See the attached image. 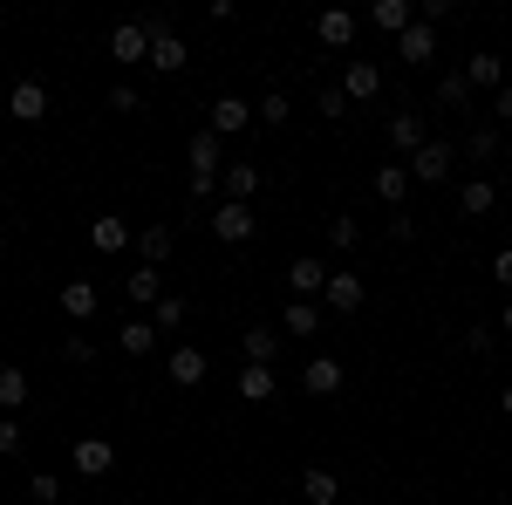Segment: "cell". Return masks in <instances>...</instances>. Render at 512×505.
Returning a JSON list of instances; mask_svg holds the SVG:
<instances>
[{
	"instance_id": "cell-1",
	"label": "cell",
	"mask_w": 512,
	"mask_h": 505,
	"mask_svg": "<svg viewBox=\"0 0 512 505\" xmlns=\"http://www.w3.org/2000/svg\"><path fill=\"white\" fill-rule=\"evenodd\" d=\"M205 226H212V239H226V246H246L260 219H253V205H233V198H226V205H212V219H205Z\"/></svg>"
},
{
	"instance_id": "cell-2",
	"label": "cell",
	"mask_w": 512,
	"mask_h": 505,
	"mask_svg": "<svg viewBox=\"0 0 512 505\" xmlns=\"http://www.w3.org/2000/svg\"><path fill=\"white\" fill-rule=\"evenodd\" d=\"M144 28H151V69H158V76H178V69H185V41L171 35V21L151 14Z\"/></svg>"
},
{
	"instance_id": "cell-3",
	"label": "cell",
	"mask_w": 512,
	"mask_h": 505,
	"mask_svg": "<svg viewBox=\"0 0 512 505\" xmlns=\"http://www.w3.org/2000/svg\"><path fill=\"white\" fill-rule=\"evenodd\" d=\"M349 103H376L383 96V69L369 62V55H349V69H342V82H335Z\"/></svg>"
},
{
	"instance_id": "cell-4",
	"label": "cell",
	"mask_w": 512,
	"mask_h": 505,
	"mask_svg": "<svg viewBox=\"0 0 512 505\" xmlns=\"http://www.w3.org/2000/svg\"><path fill=\"white\" fill-rule=\"evenodd\" d=\"M451 164H458V151H451L444 137H431L424 151L410 157V178H417V185H444V178H451Z\"/></svg>"
},
{
	"instance_id": "cell-5",
	"label": "cell",
	"mask_w": 512,
	"mask_h": 505,
	"mask_svg": "<svg viewBox=\"0 0 512 505\" xmlns=\"http://www.w3.org/2000/svg\"><path fill=\"white\" fill-rule=\"evenodd\" d=\"M110 55H117L123 69L151 62V28H144V21H123V28H110Z\"/></svg>"
},
{
	"instance_id": "cell-6",
	"label": "cell",
	"mask_w": 512,
	"mask_h": 505,
	"mask_svg": "<svg viewBox=\"0 0 512 505\" xmlns=\"http://www.w3.org/2000/svg\"><path fill=\"white\" fill-rule=\"evenodd\" d=\"M253 103H239V96H219V103H212V123H205V130H212V137H239V130H253Z\"/></svg>"
},
{
	"instance_id": "cell-7",
	"label": "cell",
	"mask_w": 512,
	"mask_h": 505,
	"mask_svg": "<svg viewBox=\"0 0 512 505\" xmlns=\"http://www.w3.org/2000/svg\"><path fill=\"white\" fill-rule=\"evenodd\" d=\"M226 137H212V130H192V144H185V157H192V178H219L226 171V151H219Z\"/></svg>"
},
{
	"instance_id": "cell-8",
	"label": "cell",
	"mask_w": 512,
	"mask_h": 505,
	"mask_svg": "<svg viewBox=\"0 0 512 505\" xmlns=\"http://www.w3.org/2000/svg\"><path fill=\"white\" fill-rule=\"evenodd\" d=\"M396 55H403V62H417V69L437 62V28H431V21H410V28L396 35Z\"/></svg>"
},
{
	"instance_id": "cell-9",
	"label": "cell",
	"mask_w": 512,
	"mask_h": 505,
	"mask_svg": "<svg viewBox=\"0 0 512 505\" xmlns=\"http://www.w3.org/2000/svg\"><path fill=\"white\" fill-rule=\"evenodd\" d=\"M164 376L178 389H192V383H205V349H192V342H178V349L164 355Z\"/></svg>"
},
{
	"instance_id": "cell-10",
	"label": "cell",
	"mask_w": 512,
	"mask_h": 505,
	"mask_svg": "<svg viewBox=\"0 0 512 505\" xmlns=\"http://www.w3.org/2000/svg\"><path fill=\"white\" fill-rule=\"evenodd\" d=\"M321 301H328L335 314H355L362 301H369V287H362L355 273H328V287H321Z\"/></svg>"
},
{
	"instance_id": "cell-11",
	"label": "cell",
	"mask_w": 512,
	"mask_h": 505,
	"mask_svg": "<svg viewBox=\"0 0 512 505\" xmlns=\"http://www.w3.org/2000/svg\"><path fill=\"white\" fill-rule=\"evenodd\" d=\"M110 465H117L110 437H76V471L82 478H110Z\"/></svg>"
},
{
	"instance_id": "cell-12",
	"label": "cell",
	"mask_w": 512,
	"mask_h": 505,
	"mask_svg": "<svg viewBox=\"0 0 512 505\" xmlns=\"http://www.w3.org/2000/svg\"><path fill=\"white\" fill-rule=\"evenodd\" d=\"M7 110H14V123H41V117H48V89H41L35 76H28V82H14Z\"/></svg>"
},
{
	"instance_id": "cell-13",
	"label": "cell",
	"mask_w": 512,
	"mask_h": 505,
	"mask_svg": "<svg viewBox=\"0 0 512 505\" xmlns=\"http://www.w3.org/2000/svg\"><path fill=\"white\" fill-rule=\"evenodd\" d=\"M390 144L403 151V164H410V157L431 144V137H424V117H417V110H396V117H390Z\"/></svg>"
},
{
	"instance_id": "cell-14",
	"label": "cell",
	"mask_w": 512,
	"mask_h": 505,
	"mask_svg": "<svg viewBox=\"0 0 512 505\" xmlns=\"http://www.w3.org/2000/svg\"><path fill=\"white\" fill-rule=\"evenodd\" d=\"M315 35H321V48H355V14L349 7H321Z\"/></svg>"
},
{
	"instance_id": "cell-15",
	"label": "cell",
	"mask_w": 512,
	"mask_h": 505,
	"mask_svg": "<svg viewBox=\"0 0 512 505\" xmlns=\"http://www.w3.org/2000/svg\"><path fill=\"white\" fill-rule=\"evenodd\" d=\"M301 389H308V396H342V362H335V355H315V362L301 369Z\"/></svg>"
},
{
	"instance_id": "cell-16",
	"label": "cell",
	"mask_w": 512,
	"mask_h": 505,
	"mask_svg": "<svg viewBox=\"0 0 512 505\" xmlns=\"http://www.w3.org/2000/svg\"><path fill=\"white\" fill-rule=\"evenodd\" d=\"M301 499L308 505H342V478H335L328 465H308L301 471Z\"/></svg>"
},
{
	"instance_id": "cell-17",
	"label": "cell",
	"mask_w": 512,
	"mask_h": 505,
	"mask_svg": "<svg viewBox=\"0 0 512 505\" xmlns=\"http://www.w3.org/2000/svg\"><path fill=\"white\" fill-rule=\"evenodd\" d=\"M117 349H123V355H151V349H158V321H144V314H123Z\"/></svg>"
},
{
	"instance_id": "cell-18",
	"label": "cell",
	"mask_w": 512,
	"mask_h": 505,
	"mask_svg": "<svg viewBox=\"0 0 512 505\" xmlns=\"http://www.w3.org/2000/svg\"><path fill=\"white\" fill-rule=\"evenodd\" d=\"M492 205H499V185H492V178H465V185H458V212H465V219H485Z\"/></svg>"
},
{
	"instance_id": "cell-19",
	"label": "cell",
	"mask_w": 512,
	"mask_h": 505,
	"mask_svg": "<svg viewBox=\"0 0 512 505\" xmlns=\"http://www.w3.org/2000/svg\"><path fill=\"white\" fill-rule=\"evenodd\" d=\"M219 192L233 198V205H246V198L260 192V164H226L219 171Z\"/></svg>"
},
{
	"instance_id": "cell-20",
	"label": "cell",
	"mask_w": 512,
	"mask_h": 505,
	"mask_svg": "<svg viewBox=\"0 0 512 505\" xmlns=\"http://www.w3.org/2000/svg\"><path fill=\"white\" fill-rule=\"evenodd\" d=\"M410 185H417V178H410V164H403V157L376 171V198H383V205H396V212H403V192H410Z\"/></svg>"
},
{
	"instance_id": "cell-21",
	"label": "cell",
	"mask_w": 512,
	"mask_h": 505,
	"mask_svg": "<svg viewBox=\"0 0 512 505\" xmlns=\"http://www.w3.org/2000/svg\"><path fill=\"white\" fill-rule=\"evenodd\" d=\"M287 287H294V301H308V294H321V287H328V267H321V260H308V253H301V260H294V267H287Z\"/></svg>"
},
{
	"instance_id": "cell-22",
	"label": "cell",
	"mask_w": 512,
	"mask_h": 505,
	"mask_svg": "<svg viewBox=\"0 0 512 505\" xmlns=\"http://www.w3.org/2000/svg\"><path fill=\"white\" fill-rule=\"evenodd\" d=\"M274 389H280V376L267 362H246V369H239V396H246V403H267Z\"/></svg>"
},
{
	"instance_id": "cell-23",
	"label": "cell",
	"mask_w": 512,
	"mask_h": 505,
	"mask_svg": "<svg viewBox=\"0 0 512 505\" xmlns=\"http://www.w3.org/2000/svg\"><path fill=\"white\" fill-rule=\"evenodd\" d=\"M280 328H287L294 342H308V335H321V308H315V301H287V314H280Z\"/></svg>"
},
{
	"instance_id": "cell-24",
	"label": "cell",
	"mask_w": 512,
	"mask_h": 505,
	"mask_svg": "<svg viewBox=\"0 0 512 505\" xmlns=\"http://www.w3.org/2000/svg\"><path fill=\"white\" fill-rule=\"evenodd\" d=\"M89 246L96 253H123L130 246V219H89Z\"/></svg>"
},
{
	"instance_id": "cell-25",
	"label": "cell",
	"mask_w": 512,
	"mask_h": 505,
	"mask_svg": "<svg viewBox=\"0 0 512 505\" xmlns=\"http://www.w3.org/2000/svg\"><path fill=\"white\" fill-rule=\"evenodd\" d=\"M369 21H376L383 35H403V28L417 21V7H410V0H376V7H369Z\"/></svg>"
},
{
	"instance_id": "cell-26",
	"label": "cell",
	"mask_w": 512,
	"mask_h": 505,
	"mask_svg": "<svg viewBox=\"0 0 512 505\" xmlns=\"http://www.w3.org/2000/svg\"><path fill=\"white\" fill-rule=\"evenodd\" d=\"M123 280H130V301H137V308H158L164 301V273L158 267H137V273H123Z\"/></svg>"
},
{
	"instance_id": "cell-27",
	"label": "cell",
	"mask_w": 512,
	"mask_h": 505,
	"mask_svg": "<svg viewBox=\"0 0 512 505\" xmlns=\"http://www.w3.org/2000/svg\"><path fill=\"white\" fill-rule=\"evenodd\" d=\"M239 349H246V362H267V369H274V355H280V328H246V335H239Z\"/></svg>"
},
{
	"instance_id": "cell-28",
	"label": "cell",
	"mask_w": 512,
	"mask_h": 505,
	"mask_svg": "<svg viewBox=\"0 0 512 505\" xmlns=\"http://www.w3.org/2000/svg\"><path fill=\"white\" fill-rule=\"evenodd\" d=\"M465 82H472V89H506V62H499V55H472V62H465Z\"/></svg>"
},
{
	"instance_id": "cell-29",
	"label": "cell",
	"mask_w": 512,
	"mask_h": 505,
	"mask_svg": "<svg viewBox=\"0 0 512 505\" xmlns=\"http://www.w3.org/2000/svg\"><path fill=\"white\" fill-rule=\"evenodd\" d=\"M62 314H69V321H89V314H96V287H89L82 273L62 287Z\"/></svg>"
},
{
	"instance_id": "cell-30",
	"label": "cell",
	"mask_w": 512,
	"mask_h": 505,
	"mask_svg": "<svg viewBox=\"0 0 512 505\" xmlns=\"http://www.w3.org/2000/svg\"><path fill=\"white\" fill-rule=\"evenodd\" d=\"M137 253H144V267H164L171 260V226H144L137 233Z\"/></svg>"
},
{
	"instance_id": "cell-31",
	"label": "cell",
	"mask_w": 512,
	"mask_h": 505,
	"mask_svg": "<svg viewBox=\"0 0 512 505\" xmlns=\"http://www.w3.org/2000/svg\"><path fill=\"white\" fill-rule=\"evenodd\" d=\"M21 403H28V376H21V369L7 362V369H0V417H14Z\"/></svg>"
},
{
	"instance_id": "cell-32",
	"label": "cell",
	"mask_w": 512,
	"mask_h": 505,
	"mask_svg": "<svg viewBox=\"0 0 512 505\" xmlns=\"http://www.w3.org/2000/svg\"><path fill=\"white\" fill-rule=\"evenodd\" d=\"M437 103H444V110H465V103H472V82H465V69L437 76Z\"/></svg>"
},
{
	"instance_id": "cell-33",
	"label": "cell",
	"mask_w": 512,
	"mask_h": 505,
	"mask_svg": "<svg viewBox=\"0 0 512 505\" xmlns=\"http://www.w3.org/2000/svg\"><path fill=\"white\" fill-rule=\"evenodd\" d=\"M355 239H362V219H355V212H342V219H328V246H342V253H355Z\"/></svg>"
},
{
	"instance_id": "cell-34",
	"label": "cell",
	"mask_w": 512,
	"mask_h": 505,
	"mask_svg": "<svg viewBox=\"0 0 512 505\" xmlns=\"http://www.w3.org/2000/svg\"><path fill=\"white\" fill-rule=\"evenodd\" d=\"M253 117H260V123H274V130H280V123L294 117V103H287V96L274 89V96H260V103H253Z\"/></svg>"
},
{
	"instance_id": "cell-35",
	"label": "cell",
	"mask_w": 512,
	"mask_h": 505,
	"mask_svg": "<svg viewBox=\"0 0 512 505\" xmlns=\"http://www.w3.org/2000/svg\"><path fill=\"white\" fill-rule=\"evenodd\" d=\"M28 499H35V505H55V499H62V478H55V471H35V478H28Z\"/></svg>"
},
{
	"instance_id": "cell-36",
	"label": "cell",
	"mask_w": 512,
	"mask_h": 505,
	"mask_svg": "<svg viewBox=\"0 0 512 505\" xmlns=\"http://www.w3.org/2000/svg\"><path fill=\"white\" fill-rule=\"evenodd\" d=\"M151 321H158V335H164V328H185V301H178V294H164L158 308H151Z\"/></svg>"
},
{
	"instance_id": "cell-37",
	"label": "cell",
	"mask_w": 512,
	"mask_h": 505,
	"mask_svg": "<svg viewBox=\"0 0 512 505\" xmlns=\"http://www.w3.org/2000/svg\"><path fill=\"white\" fill-rule=\"evenodd\" d=\"M465 151H472L478 164H492V157H499V130H492V123H485V130H472V144H465Z\"/></svg>"
},
{
	"instance_id": "cell-38",
	"label": "cell",
	"mask_w": 512,
	"mask_h": 505,
	"mask_svg": "<svg viewBox=\"0 0 512 505\" xmlns=\"http://www.w3.org/2000/svg\"><path fill=\"white\" fill-rule=\"evenodd\" d=\"M62 355H69L76 369H89V362H96V342H89V335H69V342H62Z\"/></svg>"
},
{
	"instance_id": "cell-39",
	"label": "cell",
	"mask_w": 512,
	"mask_h": 505,
	"mask_svg": "<svg viewBox=\"0 0 512 505\" xmlns=\"http://www.w3.org/2000/svg\"><path fill=\"white\" fill-rule=\"evenodd\" d=\"M390 239H396V246H410V239H417V219H410V212H390Z\"/></svg>"
},
{
	"instance_id": "cell-40",
	"label": "cell",
	"mask_w": 512,
	"mask_h": 505,
	"mask_svg": "<svg viewBox=\"0 0 512 505\" xmlns=\"http://www.w3.org/2000/svg\"><path fill=\"white\" fill-rule=\"evenodd\" d=\"M492 280L512 294V246H499V253H492Z\"/></svg>"
},
{
	"instance_id": "cell-41",
	"label": "cell",
	"mask_w": 512,
	"mask_h": 505,
	"mask_svg": "<svg viewBox=\"0 0 512 505\" xmlns=\"http://www.w3.org/2000/svg\"><path fill=\"white\" fill-rule=\"evenodd\" d=\"M110 110H123V117H137V110H144V96H137V89H110Z\"/></svg>"
},
{
	"instance_id": "cell-42",
	"label": "cell",
	"mask_w": 512,
	"mask_h": 505,
	"mask_svg": "<svg viewBox=\"0 0 512 505\" xmlns=\"http://www.w3.org/2000/svg\"><path fill=\"white\" fill-rule=\"evenodd\" d=\"M14 451H21V424H14V417H0V458H14Z\"/></svg>"
},
{
	"instance_id": "cell-43",
	"label": "cell",
	"mask_w": 512,
	"mask_h": 505,
	"mask_svg": "<svg viewBox=\"0 0 512 505\" xmlns=\"http://www.w3.org/2000/svg\"><path fill=\"white\" fill-rule=\"evenodd\" d=\"M315 110H321V117H342V110H349V96H342V89H321Z\"/></svg>"
},
{
	"instance_id": "cell-44",
	"label": "cell",
	"mask_w": 512,
	"mask_h": 505,
	"mask_svg": "<svg viewBox=\"0 0 512 505\" xmlns=\"http://www.w3.org/2000/svg\"><path fill=\"white\" fill-rule=\"evenodd\" d=\"M492 117H499V123H512V82L499 89V96H492Z\"/></svg>"
},
{
	"instance_id": "cell-45",
	"label": "cell",
	"mask_w": 512,
	"mask_h": 505,
	"mask_svg": "<svg viewBox=\"0 0 512 505\" xmlns=\"http://www.w3.org/2000/svg\"><path fill=\"white\" fill-rule=\"evenodd\" d=\"M499 410H506V417H512V383H506V389H499Z\"/></svg>"
},
{
	"instance_id": "cell-46",
	"label": "cell",
	"mask_w": 512,
	"mask_h": 505,
	"mask_svg": "<svg viewBox=\"0 0 512 505\" xmlns=\"http://www.w3.org/2000/svg\"><path fill=\"white\" fill-rule=\"evenodd\" d=\"M499 328H506V335H512V301H506V314H499Z\"/></svg>"
},
{
	"instance_id": "cell-47",
	"label": "cell",
	"mask_w": 512,
	"mask_h": 505,
	"mask_svg": "<svg viewBox=\"0 0 512 505\" xmlns=\"http://www.w3.org/2000/svg\"><path fill=\"white\" fill-rule=\"evenodd\" d=\"M349 505H376V499H349Z\"/></svg>"
}]
</instances>
